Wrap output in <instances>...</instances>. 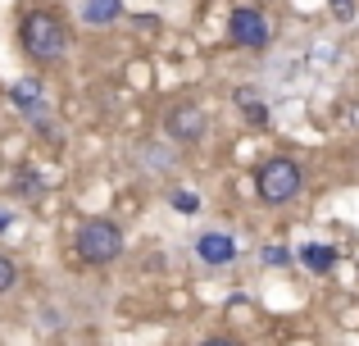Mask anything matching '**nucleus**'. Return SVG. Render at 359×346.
<instances>
[{"instance_id": "nucleus-4", "label": "nucleus", "mask_w": 359, "mask_h": 346, "mask_svg": "<svg viewBox=\"0 0 359 346\" xmlns=\"http://www.w3.org/2000/svg\"><path fill=\"white\" fill-rule=\"evenodd\" d=\"M228 36H232V46H241V51H269L273 46V23H269L264 9L237 5L228 14Z\"/></svg>"}, {"instance_id": "nucleus-17", "label": "nucleus", "mask_w": 359, "mask_h": 346, "mask_svg": "<svg viewBox=\"0 0 359 346\" xmlns=\"http://www.w3.org/2000/svg\"><path fill=\"white\" fill-rule=\"evenodd\" d=\"M9 223H14V214H9V210H0V232H5Z\"/></svg>"}, {"instance_id": "nucleus-13", "label": "nucleus", "mask_w": 359, "mask_h": 346, "mask_svg": "<svg viewBox=\"0 0 359 346\" xmlns=\"http://www.w3.org/2000/svg\"><path fill=\"white\" fill-rule=\"evenodd\" d=\"M14 192H23V196H41V182L32 178V169H18V178H14Z\"/></svg>"}, {"instance_id": "nucleus-16", "label": "nucleus", "mask_w": 359, "mask_h": 346, "mask_svg": "<svg viewBox=\"0 0 359 346\" xmlns=\"http://www.w3.org/2000/svg\"><path fill=\"white\" fill-rule=\"evenodd\" d=\"M201 346H237V342H232V338H205Z\"/></svg>"}, {"instance_id": "nucleus-8", "label": "nucleus", "mask_w": 359, "mask_h": 346, "mask_svg": "<svg viewBox=\"0 0 359 346\" xmlns=\"http://www.w3.org/2000/svg\"><path fill=\"white\" fill-rule=\"evenodd\" d=\"M296 255H300V265H305L309 274H332L337 269V246H327V241H305Z\"/></svg>"}, {"instance_id": "nucleus-2", "label": "nucleus", "mask_w": 359, "mask_h": 346, "mask_svg": "<svg viewBox=\"0 0 359 346\" xmlns=\"http://www.w3.org/2000/svg\"><path fill=\"white\" fill-rule=\"evenodd\" d=\"M305 187V169H300L291 155H269V160L255 169V192H259L264 205H287L300 196Z\"/></svg>"}, {"instance_id": "nucleus-6", "label": "nucleus", "mask_w": 359, "mask_h": 346, "mask_svg": "<svg viewBox=\"0 0 359 346\" xmlns=\"http://www.w3.org/2000/svg\"><path fill=\"white\" fill-rule=\"evenodd\" d=\"M9 105H14L27 124H46V119H50V100H46V87L36 78L9 82Z\"/></svg>"}, {"instance_id": "nucleus-3", "label": "nucleus", "mask_w": 359, "mask_h": 346, "mask_svg": "<svg viewBox=\"0 0 359 346\" xmlns=\"http://www.w3.org/2000/svg\"><path fill=\"white\" fill-rule=\"evenodd\" d=\"M73 251L87 265H114L123 255V228L114 219H82L73 232Z\"/></svg>"}, {"instance_id": "nucleus-9", "label": "nucleus", "mask_w": 359, "mask_h": 346, "mask_svg": "<svg viewBox=\"0 0 359 346\" xmlns=\"http://www.w3.org/2000/svg\"><path fill=\"white\" fill-rule=\"evenodd\" d=\"M232 100H237V109L245 114V124L269 128V100H264L255 87H237V91H232Z\"/></svg>"}, {"instance_id": "nucleus-1", "label": "nucleus", "mask_w": 359, "mask_h": 346, "mask_svg": "<svg viewBox=\"0 0 359 346\" xmlns=\"http://www.w3.org/2000/svg\"><path fill=\"white\" fill-rule=\"evenodd\" d=\"M18 46H23V55L32 64H55L69 51V27L50 9H27L23 23H18Z\"/></svg>"}, {"instance_id": "nucleus-5", "label": "nucleus", "mask_w": 359, "mask_h": 346, "mask_svg": "<svg viewBox=\"0 0 359 346\" xmlns=\"http://www.w3.org/2000/svg\"><path fill=\"white\" fill-rule=\"evenodd\" d=\"M164 133L173 137V142H182V146H196V142H205V133H210V114H205V105H196V100H177V105L164 114Z\"/></svg>"}, {"instance_id": "nucleus-12", "label": "nucleus", "mask_w": 359, "mask_h": 346, "mask_svg": "<svg viewBox=\"0 0 359 346\" xmlns=\"http://www.w3.org/2000/svg\"><path fill=\"white\" fill-rule=\"evenodd\" d=\"M173 210L177 214H201V196L196 192H173Z\"/></svg>"}, {"instance_id": "nucleus-11", "label": "nucleus", "mask_w": 359, "mask_h": 346, "mask_svg": "<svg viewBox=\"0 0 359 346\" xmlns=\"http://www.w3.org/2000/svg\"><path fill=\"white\" fill-rule=\"evenodd\" d=\"M14 283H18V265L5 255V251H0V296H5V292H14Z\"/></svg>"}, {"instance_id": "nucleus-15", "label": "nucleus", "mask_w": 359, "mask_h": 346, "mask_svg": "<svg viewBox=\"0 0 359 346\" xmlns=\"http://www.w3.org/2000/svg\"><path fill=\"white\" fill-rule=\"evenodd\" d=\"M327 5L337 9V18H351L355 14V0H327Z\"/></svg>"}, {"instance_id": "nucleus-7", "label": "nucleus", "mask_w": 359, "mask_h": 346, "mask_svg": "<svg viewBox=\"0 0 359 346\" xmlns=\"http://www.w3.org/2000/svg\"><path fill=\"white\" fill-rule=\"evenodd\" d=\"M196 255H201V265L223 269V265H232V260L241 255V246H237V237H228V232H201V237H196Z\"/></svg>"}, {"instance_id": "nucleus-10", "label": "nucleus", "mask_w": 359, "mask_h": 346, "mask_svg": "<svg viewBox=\"0 0 359 346\" xmlns=\"http://www.w3.org/2000/svg\"><path fill=\"white\" fill-rule=\"evenodd\" d=\"M123 14V0H82V23H114Z\"/></svg>"}, {"instance_id": "nucleus-14", "label": "nucleus", "mask_w": 359, "mask_h": 346, "mask_svg": "<svg viewBox=\"0 0 359 346\" xmlns=\"http://www.w3.org/2000/svg\"><path fill=\"white\" fill-rule=\"evenodd\" d=\"M287 251H282V246H269V251H264V265H287Z\"/></svg>"}]
</instances>
